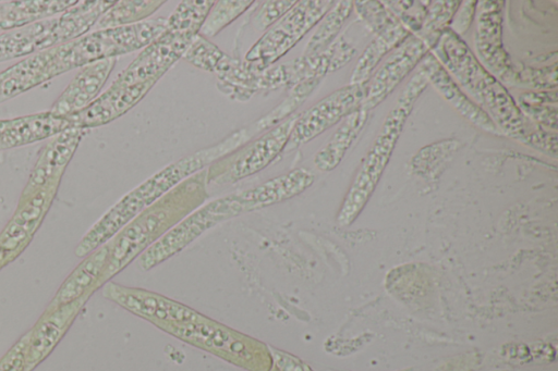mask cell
<instances>
[{
    "label": "cell",
    "instance_id": "cell-29",
    "mask_svg": "<svg viewBox=\"0 0 558 371\" xmlns=\"http://www.w3.org/2000/svg\"><path fill=\"white\" fill-rule=\"evenodd\" d=\"M461 1H430L420 32L415 35L424 39L430 49L441 32L447 28Z\"/></svg>",
    "mask_w": 558,
    "mask_h": 371
},
{
    "label": "cell",
    "instance_id": "cell-23",
    "mask_svg": "<svg viewBox=\"0 0 558 371\" xmlns=\"http://www.w3.org/2000/svg\"><path fill=\"white\" fill-rule=\"evenodd\" d=\"M368 112L359 108L344 118L332 137L314 156V164L320 171L333 170L342 160L367 121Z\"/></svg>",
    "mask_w": 558,
    "mask_h": 371
},
{
    "label": "cell",
    "instance_id": "cell-28",
    "mask_svg": "<svg viewBox=\"0 0 558 371\" xmlns=\"http://www.w3.org/2000/svg\"><path fill=\"white\" fill-rule=\"evenodd\" d=\"M214 4L213 0L182 1L167 18L166 29L196 36Z\"/></svg>",
    "mask_w": 558,
    "mask_h": 371
},
{
    "label": "cell",
    "instance_id": "cell-41",
    "mask_svg": "<svg viewBox=\"0 0 558 371\" xmlns=\"http://www.w3.org/2000/svg\"><path fill=\"white\" fill-rule=\"evenodd\" d=\"M10 120H2L0 121V134L5 129V127L8 126Z\"/></svg>",
    "mask_w": 558,
    "mask_h": 371
},
{
    "label": "cell",
    "instance_id": "cell-19",
    "mask_svg": "<svg viewBox=\"0 0 558 371\" xmlns=\"http://www.w3.org/2000/svg\"><path fill=\"white\" fill-rule=\"evenodd\" d=\"M87 298L88 296H85L58 308L45 310L38 323L29 332L25 371L32 370L49 354Z\"/></svg>",
    "mask_w": 558,
    "mask_h": 371
},
{
    "label": "cell",
    "instance_id": "cell-8",
    "mask_svg": "<svg viewBox=\"0 0 558 371\" xmlns=\"http://www.w3.org/2000/svg\"><path fill=\"white\" fill-rule=\"evenodd\" d=\"M299 114L293 113L248 145L216 161L207 170V183L219 185L235 183L268 166L283 153Z\"/></svg>",
    "mask_w": 558,
    "mask_h": 371
},
{
    "label": "cell",
    "instance_id": "cell-5",
    "mask_svg": "<svg viewBox=\"0 0 558 371\" xmlns=\"http://www.w3.org/2000/svg\"><path fill=\"white\" fill-rule=\"evenodd\" d=\"M167 18L157 17L114 28L97 29L77 40L56 47L53 74L96 61L144 49L166 29Z\"/></svg>",
    "mask_w": 558,
    "mask_h": 371
},
{
    "label": "cell",
    "instance_id": "cell-26",
    "mask_svg": "<svg viewBox=\"0 0 558 371\" xmlns=\"http://www.w3.org/2000/svg\"><path fill=\"white\" fill-rule=\"evenodd\" d=\"M165 1L161 0L116 1L95 26L106 29L136 24L145 21Z\"/></svg>",
    "mask_w": 558,
    "mask_h": 371
},
{
    "label": "cell",
    "instance_id": "cell-20",
    "mask_svg": "<svg viewBox=\"0 0 558 371\" xmlns=\"http://www.w3.org/2000/svg\"><path fill=\"white\" fill-rule=\"evenodd\" d=\"M110 245L105 244L83 260L64 280L47 309L88 296L97 288L99 279L108 263Z\"/></svg>",
    "mask_w": 558,
    "mask_h": 371
},
{
    "label": "cell",
    "instance_id": "cell-3",
    "mask_svg": "<svg viewBox=\"0 0 558 371\" xmlns=\"http://www.w3.org/2000/svg\"><path fill=\"white\" fill-rule=\"evenodd\" d=\"M207 171L185 180L126 224L110 244L97 288L154 244L204 200Z\"/></svg>",
    "mask_w": 558,
    "mask_h": 371
},
{
    "label": "cell",
    "instance_id": "cell-11",
    "mask_svg": "<svg viewBox=\"0 0 558 371\" xmlns=\"http://www.w3.org/2000/svg\"><path fill=\"white\" fill-rule=\"evenodd\" d=\"M314 174L304 168L294 169L267 182L214 200L223 220L290 199L314 183Z\"/></svg>",
    "mask_w": 558,
    "mask_h": 371
},
{
    "label": "cell",
    "instance_id": "cell-39",
    "mask_svg": "<svg viewBox=\"0 0 558 371\" xmlns=\"http://www.w3.org/2000/svg\"><path fill=\"white\" fill-rule=\"evenodd\" d=\"M519 103L525 104H555L557 103V91H530L519 96Z\"/></svg>",
    "mask_w": 558,
    "mask_h": 371
},
{
    "label": "cell",
    "instance_id": "cell-35",
    "mask_svg": "<svg viewBox=\"0 0 558 371\" xmlns=\"http://www.w3.org/2000/svg\"><path fill=\"white\" fill-rule=\"evenodd\" d=\"M518 87L534 89H556L557 87V63L542 69L524 67L518 69Z\"/></svg>",
    "mask_w": 558,
    "mask_h": 371
},
{
    "label": "cell",
    "instance_id": "cell-17",
    "mask_svg": "<svg viewBox=\"0 0 558 371\" xmlns=\"http://www.w3.org/2000/svg\"><path fill=\"white\" fill-rule=\"evenodd\" d=\"M420 63V69L424 72L427 82L465 120L487 133L502 135L488 114L469 98L430 51Z\"/></svg>",
    "mask_w": 558,
    "mask_h": 371
},
{
    "label": "cell",
    "instance_id": "cell-13",
    "mask_svg": "<svg viewBox=\"0 0 558 371\" xmlns=\"http://www.w3.org/2000/svg\"><path fill=\"white\" fill-rule=\"evenodd\" d=\"M429 51L430 47L420 36L407 37L368 79L361 108L368 112L377 107Z\"/></svg>",
    "mask_w": 558,
    "mask_h": 371
},
{
    "label": "cell",
    "instance_id": "cell-18",
    "mask_svg": "<svg viewBox=\"0 0 558 371\" xmlns=\"http://www.w3.org/2000/svg\"><path fill=\"white\" fill-rule=\"evenodd\" d=\"M117 62V58L87 64L59 96L52 109L54 114L69 116L90 104L101 90Z\"/></svg>",
    "mask_w": 558,
    "mask_h": 371
},
{
    "label": "cell",
    "instance_id": "cell-16",
    "mask_svg": "<svg viewBox=\"0 0 558 371\" xmlns=\"http://www.w3.org/2000/svg\"><path fill=\"white\" fill-rule=\"evenodd\" d=\"M155 84V82H145L130 86L111 85L85 109L69 116L75 128L104 125L132 109Z\"/></svg>",
    "mask_w": 558,
    "mask_h": 371
},
{
    "label": "cell",
    "instance_id": "cell-36",
    "mask_svg": "<svg viewBox=\"0 0 558 371\" xmlns=\"http://www.w3.org/2000/svg\"><path fill=\"white\" fill-rule=\"evenodd\" d=\"M520 111L537 125L557 129V108L550 104H525L517 102Z\"/></svg>",
    "mask_w": 558,
    "mask_h": 371
},
{
    "label": "cell",
    "instance_id": "cell-37",
    "mask_svg": "<svg viewBox=\"0 0 558 371\" xmlns=\"http://www.w3.org/2000/svg\"><path fill=\"white\" fill-rule=\"evenodd\" d=\"M476 2L474 0L461 1L448 27L458 36L461 37L469 30L475 17Z\"/></svg>",
    "mask_w": 558,
    "mask_h": 371
},
{
    "label": "cell",
    "instance_id": "cell-10",
    "mask_svg": "<svg viewBox=\"0 0 558 371\" xmlns=\"http://www.w3.org/2000/svg\"><path fill=\"white\" fill-rule=\"evenodd\" d=\"M504 1H477L474 33L475 57L505 87H518V69L502 44Z\"/></svg>",
    "mask_w": 558,
    "mask_h": 371
},
{
    "label": "cell",
    "instance_id": "cell-31",
    "mask_svg": "<svg viewBox=\"0 0 558 371\" xmlns=\"http://www.w3.org/2000/svg\"><path fill=\"white\" fill-rule=\"evenodd\" d=\"M226 55L215 44L197 34L182 58L195 67L216 72Z\"/></svg>",
    "mask_w": 558,
    "mask_h": 371
},
{
    "label": "cell",
    "instance_id": "cell-38",
    "mask_svg": "<svg viewBox=\"0 0 558 371\" xmlns=\"http://www.w3.org/2000/svg\"><path fill=\"white\" fill-rule=\"evenodd\" d=\"M29 333L24 336L0 361V371H25Z\"/></svg>",
    "mask_w": 558,
    "mask_h": 371
},
{
    "label": "cell",
    "instance_id": "cell-2",
    "mask_svg": "<svg viewBox=\"0 0 558 371\" xmlns=\"http://www.w3.org/2000/svg\"><path fill=\"white\" fill-rule=\"evenodd\" d=\"M430 52L502 135L529 145L542 126L520 111L507 88L480 63L462 37L447 27Z\"/></svg>",
    "mask_w": 558,
    "mask_h": 371
},
{
    "label": "cell",
    "instance_id": "cell-14",
    "mask_svg": "<svg viewBox=\"0 0 558 371\" xmlns=\"http://www.w3.org/2000/svg\"><path fill=\"white\" fill-rule=\"evenodd\" d=\"M102 295L121 307L144 317L178 322L203 319L192 309L166 297L137 288L124 287L112 282L105 284Z\"/></svg>",
    "mask_w": 558,
    "mask_h": 371
},
{
    "label": "cell",
    "instance_id": "cell-4",
    "mask_svg": "<svg viewBox=\"0 0 558 371\" xmlns=\"http://www.w3.org/2000/svg\"><path fill=\"white\" fill-rule=\"evenodd\" d=\"M427 84L424 72L418 69L387 114L381 129L368 150L339 209L337 223L340 226L350 225L365 207L392 154L395 145L416 99Z\"/></svg>",
    "mask_w": 558,
    "mask_h": 371
},
{
    "label": "cell",
    "instance_id": "cell-27",
    "mask_svg": "<svg viewBox=\"0 0 558 371\" xmlns=\"http://www.w3.org/2000/svg\"><path fill=\"white\" fill-rule=\"evenodd\" d=\"M76 1H32L0 5V29L27 24L33 20L56 13Z\"/></svg>",
    "mask_w": 558,
    "mask_h": 371
},
{
    "label": "cell",
    "instance_id": "cell-6",
    "mask_svg": "<svg viewBox=\"0 0 558 371\" xmlns=\"http://www.w3.org/2000/svg\"><path fill=\"white\" fill-rule=\"evenodd\" d=\"M116 1H88L58 18L35 22L0 36V61L47 49L87 32Z\"/></svg>",
    "mask_w": 558,
    "mask_h": 371
},
{
    "label": "cell",
    "instance_id": "cell-40",
    "mask_svg": "<svg viewBox=\"0 0 558 371\" xmlns=\"http://www.w3.org/2000/svg\"><path fill=\"white\" fill-rule=\"evenodd\" d=\"M278 367L281 371H311L298 360L282 354L278 358Z\"/></svg>",
    "mask_w": 558,
    "mask_h": 371
},
{
    "label": "cell",
    "instance_id": "cell-34",
    "mask_svg": "<svg viewBox=\"0 0 558 371\" xmlns=\"http://www.w3.org/2000/svg\"><path fill=\"white\" fill-rule=\"evenodd\" d=\"M295 0L264 1L251 17L252 27L258 32L267 30L280 20L294 4Z\"/></svg>",
    "mask_w": 558,
    "mask_h": 371
},
{
    "label": "cell",
    "instance_id": "cell-24",
    "mask_svg": "<svg viewBox=\"0 0 558 371\" xmlns=\"http://www.w3.org/2000/svg\"><path fill=\"white\" fill-rule=\"evenodd\" d=\"M410 35L411 33L400 22L377 34L360 55L352 71L350 84L367 83L381 59Z\"/></svg>",
    "mask_w": 558,
    "mask_h": 371
},
{
    "label": "cell",
    "instance_id": "cell-12",
    "mask_svg": "<svg viewBox=\"0 0 558 371\" xmlns=\"http://www.w3.org/2000/svg\"><path fill=\"white\" fill-rule=\"evenodd\" d=\"M194 35L165 29L123 70L111 84L130 86L157 81L183 57Z\"/></svg>",
    "mask_w": 558,
    "mask_h": 371
},
{
    "label": "cell",
    "instance_id": "cell-33",
    "mask_svg": "<svg viewBox=\"0 0 558 371\" xmlns=\"http://www.w3.org/2000/svg\"><path fill=\"white\" fill-rule=\"evenodd\" d=\"M399 22L411 33L422 27L430 1H381Z\"/></svg>",
    "mask_w": 558,
    "mask_h": 371
},
{
    "label": "cell",
    "instance_id": "cell-32",
    "mask_svg": "<svg viewBox=\"0 0 558 371\" xmlns=\"http://www.w3.org/2000/svg\"><path fill=\"white\" fill-rule=\"evenodd\" d=\"M353 9L367 28L375 34L399 22L381 1H353Z\"/></svg>",
    "mask_w": 558,
    "mask_h": 371
},
{
    "label": "cell",
    "instance_id": "cell-9",
    "mask_svg": "<svg viewBox=\"0 0 558 371\" xmlns=\"http://www.w3.org/2000/svg\"><path fill=\"white\" fill-rule=\"evenodd\" d=\"M367 83L348 84L300 113L283 150L288 153L314 139L361 108Z\"/></svg>",
    "mask_w": 558,
    "mask_h": 371
},
{
    "label": "cell",
    "instance_id": "cell-15",
    "mask_svg": "<svg viewBox=\"0 0 558 371\" xmlns=\"http://www.w3.org/2000/svg\"><path fill=\"white\" fill-rule=\"evenodd\" d=\"M218 220L207 206L187 215L159 239L151 244L138 258V265L147 271L175 255L205 231L216 225Z\"/></svg>",
    "mask_w": 558,
    "mask_h": 371
},
{
    "label": "cell",
    "instance_id": "cell-7",
    "mask_svg": "<svg viewBox=\"0 0 558 371\" xmlns=\"http://www.w3.org/2000/svg\"><path fill=\"white\" fill-rule=\"evenodd\" d=\"M335 1L303 0L296 3L246 52L244 59L267 69L290 51L332 8Z\"/></svg>",
    "mask_w": 558,
    "mask_h": 371
},
{
    "label": "cell",
    "instance_id": "cell-25",
    "mask_svg": "<svg viewBox=\"0 0 558 371\" xmlns=\"http://www.w3.org/2000/svg\"><path fill=\"white\" fill-rule=\"evenodd\" d=\"M353 11V1H338L319 21L318 27L305 46L303 55H316L326 50L339 34Z\"/></svg>",
    "mask_w": 558,
    "mask_h": 371
},
{
    "label": "cell",
    "instance_id": "cell-1",
    "mask_svg": "<svg viewBox=\"0 0 558 371\" xmlns=\"http://www.w3.org/2000/svg\"><path fill=\"white\" fill-rule=\"evenodd\" d=\"M257 134L253 124L238 129L215 146L202 149L166 166L126 194L86 233L75 248L76 257H85L105 245L126 224L154 205L179 183L206 165L238 150Z\"/></svg>",
    "mask_w": 558,
    "mask_h": 371
},
{
    "label": "cell",
    "instance_id": "cell-22",
    "mask_svg": "<svg viewBox=\"0 0 558 371\" xmlns=\"http://www.w3.org/2000/svg\"><path fill=\"white\" fill-rule=\"evenodd\" d=\"M54 50L47 49L0 73V101L53 77Z\"/></svg>",
    "mask_w": 558,
    "mask_h": 371
},
{
    "label": "cell",
    "instance_id": "cell-30",
    "mask_svg": "<svg viewBox=\"0 0 558 371\" xmlns=\"http://www.w3.org/2000/svg\"><path fill=\"white\" fill-rule=\"evenodd\" d=\"M254 3L252 0H220L215 1L199 34L204 37H213L221 29L242 15Z\"/></svg>",
    "mask_w": 558,
    "mask_h": 371
},
{
    "label": "cell",
    "instance_id": "cell-21",
    "mask_svg": "<svg viewBox=\"0 0 558 371\" xmlns=\"http://www.w3.org/2000/svg\"><path fill=\"white\" fill-rule=\"evenodd\" d=\"M71 128L75 127L70 116L51 111L12 119L0 134V149L37 141Z\"/></svg>",
    "mask_w": 558,
    "mask_h": 371
}]
</instances>
